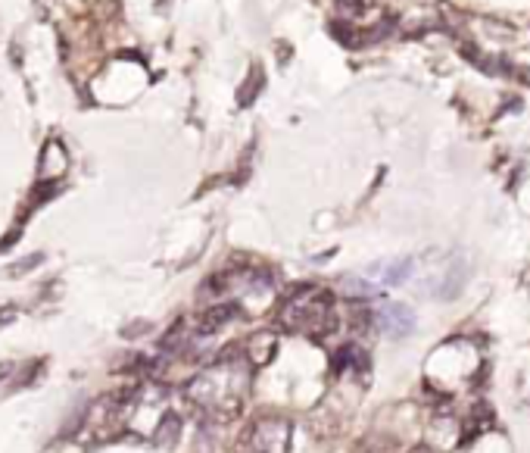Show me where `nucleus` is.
Masks as SVG:
<instances>
[{
    "instance_id": "nucleus-7",
    "label": "nucleus",
    "mask_w": 530,
    "mask_h": 453,
    "mask_svg": "<svg viewBox=\"0 0 530 453\" xmlns=\"http://www.w3.org/2000/svg\"><path fill=\"white\" fill-rule=\"evenodd\" d=\"M37 263H41V253H31V257H25L22 263H12L6 272H10V275H22L25 269H31V266H37Z\"/></svg>"
},
{
    "instance_id": "nucleus-10",
    "label": "nucleus",
    "mask_w": 530,
    "mask_h": 453,
    "mask_svg": "<svg viewBox=\"0 0 530 453\" xmlns=\"http://www.w3.org/2000/svg\"><path fill=\"white\" fill-rule=\"evenodd\" d=\"M412 453H430V450H427V447H418V450H412Z\"/></svg>"
},
{
    "instance_id": "nucleus-3",
    "label": "nucleus",
    "mask_w": 530,
    "mask_h": 453,
    "mask_svg": "<svg viewBox=\"0 0 530 453\" xmlns=\"http://www.w3.org/2000/svg\"><path fill=\"white\" fill-rule=\"evenodd\" d=\"M237 316V303H215V307H209L203 316H200V334H212L218 332V328L224 325V322H231Z\"/></svg>"
},
{
    "instance_id": "nucleus-9",
    "label": "nucleus",
    "mask_w": 530,
    "mask_h": 453,
    "mask_svg": "<svg viewBox=\"0 0 530 453\" xmlns=\"http://www.w3.org/2000/svg\"><path fill=\"white\" fill-rule=\"evenodd\" d=\"M10 369H12V363H0V378L10 375Z\"/></svg>"
},
{
    "instance_id": "nucleus-8",
    "label": "nucleus",
    "mask_w": 530,
    "mask_h": 453,
    "mask_svg": "<svg viewBox=\"0 0 530 453\" xmlns=\"http://www.w3.org/2000/svg\"><path fill=\"white\" fill-rule=\"evenodd\" d=\"M10 319H16V309H12V307H3V309H0V328H3Z\"/></svg>"
},
{
    "instance_id": "nucleus-5",
    "label": "nucleus",
    "mask_w": 530,
    "mask_h": 453,
    "mask_svg": "<svg viewBox=\"0 0 530 453\" xmlns=\"http://www.w3.org/2000/svg\"><path fill=\"white\" fill-rule=\"evenodd\" d=\"M409 269H412V259H399V263H393L380 278H384L387 284H399L405 275H409Z\"/></svg>"
},
{
    "instance_id": "nucleus-2",
    "label": "nucleus",
    "mask_w": 530,
    "mask_h": 453,
    "mask_svg": "<svg viewBox=\"0 0 530 453\" xmlns=\"http://www.w3.org/2000/svg\"><path fill=\"white\" fill-rule=\"evenodd\" d=\"M374 322H378V328L387 334V338H409V334L415 332V313H412V307L396 303V300L380 303Z\"/></svg>"
},
{
    "instance_id": "nucleus-1",
    "label": "nucleus",
    "mask_w": 530,
    "mask_h": 453,
    "mask_svg": "<svg viewBox=\"0 0 530 453\" xmlns=\"http://www.w3.org/2000/svg\"><path fill=\"white\" fill-rule=\"evenodd\" d=\"M253 453H287L290 447V425L284 419H265L249 428Z\"/></svg>"
},
{
    "instance_id": "nucleus-6",
    "label": "nucleus",
    "mask_w": 530,
    "mask_h": 453,
    "mask_svg": "<svg viewBox=\"0 0 530 453\" xmlns=\"http://www.w3.org/2000/svg\"><path fill=\"white\" fill-rule=\"evenodd\" d=\"M343 288H346V294H355V300H368V297H374L371 284L359 282V278H346V282H343Z\"/></svg>"
},
{
    "instance_id": "nucleus-4",
    "label": "nucleus",
    "mask_w": 530,
    "mask_h": 453,
    "mask_svg": "<svg viewBox=\"0 0 530 453\" xmlns=\"http://www.w3.org/2000/svg\"><path fill=\"white\" fill-rule=\"evenodd\" d=\"M178 431H181V419L175 413H168L166 419H162V425H159V431H156V441L159 444H175V438H178Z\"/></svg>"
}]
</instances>
